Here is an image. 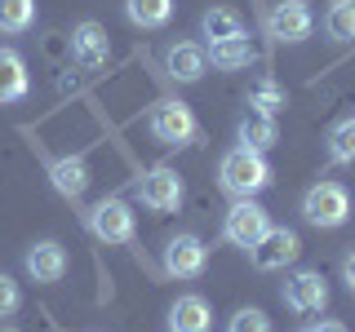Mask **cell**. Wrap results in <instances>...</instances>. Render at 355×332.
<instances>
[{"label": "cell", "instance_id": "cell-7", "mask_svg": "<svg viewBox=\"0 0 355 332\" xmlns=\"http://www.w3.org/2000/svg\"><path fill=\"white\" fill-rule=\"evenodd\" d=\"M284 306L297 310V315H320V310L329 306V284L320 270H297L284 279Z\"/></svg>", "mask_w": 355, "mask_h": 332}, {"label": "cell", "instance_id": "cell-19", "mask_svg": "<svg viewBox=\"0 0 355 332\" xmlns=\"http://www.w3.org/2000/svg\"><path fill=\"white\" fill-rule=\"evenodd\" d=\"M125 14H129L133 27L155 31V27H164V22L173 18V0H125Z\"/></svg>", "mask_w": 355, "mask_h": 332}, {"label": "cell", "instance_id": "cell-22", "mask_svg": "<svg viewBox=\"0 0 355 332\" xmlns=\"http://www.w3.org/2000/svg\"><path fill=\"white\" fill-rule=\"evenodd\" d=\"M36 22V0H0V31L18 36Z\"/></svg>", "mask_w": 355, "mask_h": 332}, {"label": "cell", "instance_id": "cell-10", "mask_svg": "<svg viewBox=\"0 0 355 332\" xmlns=\"http://www.w3.org/2000/svg\"><path fill=\"white\" fill-rule=\"evenodd\" d=\"M71 58L80 71H103L107 58H111V40L107 31L98 27V22H80V27L71 31Z\"/></svg>", "mask_w": 355, "mask_h": 332}, {"label": "cell", "instance_id": "cell-20", "mask_svg": "<svg viewBox=\"0 0 355 332\" xmlns=\"http://www.w3.org/2000/svg\"><path fill=\"white\" fill-rule=\"evenodd\" d=\"M200 27H205L209 44H214V40H231V36H244V18L236 14V9H227V5H214L205 18H200Z\"/></svg>", "mask_w": 355, "mask_h": 332}, {"label": "cell", "instance_id": "cell-13", "mask_svg": "<svg viewBox=\"0 0 355 332\" xmlns=\"http://www.w3.org/2000/svg\"><path fill=\"white\" fill-rule=\"evenodd\" d=\"M205 58L214 62L218 71H244V66L258 62V49L249 44V36H231V40H214Z\"/></svg>", "mask_w": 355, "mask_h": 332}, {"label": "cell", "instance_id": "cell-12", "mask_svg": "<svg viewBox=\"0 0 355 332\" xmlns=\"http://www.w3.org/2000/svg\"><path fill=\"white\" fill-rule=\"evenodd\" d=\"M22 266H27V275L36 284H58L67 275V248L58 239H40L27 248V257H22Z\"/></svg>", "mask_w": 355, "mask_h": 332}, {"label": "cell", "instance_id": "cell-1", "mask_svg": "<svg viewBox=\"0 0 355 332\" xmlns=\"http://www.w3.org/2000/svg\"><path fill=\"white\" fill-rule=\"evenodd\" d=\"M218 182H222V191H227V195L249 199V195H258L262 186H271V164H266V155H262V151L236 147V151L222 155V164H218Z\"/></svg>", "mask_w": 355, "mask_h": 332}, {"label": "cell", "instance_id": "cell-21", "mask_svg": "<svg viewBox=\"0 0 355 332\" xmlns=\"http://www.w3.org/2000/svg\"><path fill=\"white\" fill-rule=\"evenodd\" d=\"M324 31H329V40H338V44L355 40V0H333L329 14H324Z\"/></svg>", "mask_w": 355, "mask_h": 332}, {"label": "cell", "instance_id": "cell-9", "mask_svg": "<svg viewBox=\"0 0 355 332\" xmlns=\"http://www.w3.org/2000/svg\"><path fill=\"white\" fill-rule=\"evenodd\" d=\"M138 195H142L147 208H155V213H173V208L182 204V177H178L169 164H160V169H151L138 182Z\"/></svg>", "mask_w": 355, "mask_h": 332}, {"label": "cell", "instance_id": "cell-25", "mask_svg": "<svg viewBox=\"0 0 355 332\" xmlns=\"http://www.w3.org/2000/svg\"><path fill=\"white\" fill-rule=\"evenodd\" d=\"M227 332H271V319H266L258 306H249V310H236V315H231Z\"/></svg>", "mask_w": 355, "mask_h": 332}, {"label": "cell", "instance_id": "cell-28", "mask_svg": "<svg viewBox=\"0 0 355 332\" xmlns=\"http://www.w3.org/2000/svg\"><path fill=\"white\" fill-rule=\"evenodd\" d=\"M311 332H347V324H338V319H324V324L311 328Z\"/></svg>", "mask_w": 355, "mask_h": 332}, {"label": "cell", "instance_id": "cell-3", "mask_svg": "<svg viewBox=\"0 0 355 332\" xmlns=\"http://www.w3.org/2000/svg\"><path fill=\"white\" fill-rule=\"evenodd\" d=\"M147 129H151L155 142H164V147H187V142L196 138V116H191V107H187V102L164 98V102L151 107Z\"/></svg>", "mask_w": 355, "mask_h": 332}, {"label": "cell", "instance_id": "cell-14", "mask_svg": "<svg viewBox=\"0 0 355 332\" xmlns=\"http://www.w3.org/2000/svg\"><path fill=\"white\" fill-rule=\"evenodd\" d=\"M164 66H169V75H173V80L196 84L200 75H205L209 58H205V49H200V44L182 40V44H169V53H164Z\"/></svg>", "mask_w": 355, "mask_h": 332}, {"label": "cell", "instance_id": "cell-15", "mask_svg": "<svg viewBox=\"0 0 355 332\" xmlns=\"http://www.w3.org/2000/svg\"><path fill=\"white\" fill-rule=\"evenodd\" d=\"M214 328V310L205 297H178L169 310V332H209Z\"/></svg>", "mask_w": 355, "mask_h": 332}, {"label": "cell", "instance_id": "cell-5", "mask_svg": "<svg viewBox=\"0 0 355 332\" xmlns=\"http://www.w3.org/2000/svg\"><path fill=\"white\" fill-rule=\"evenodd\" d=\"M266 230H271V217H266V208H258L253 199H236L227 221H222V239L236 243V248H253Z\"/></svg>", "mask_w": 355, "mask_h": 332}, {"label": "cell", "instance_id": "cell-24", "mask_svg": "<svg viewBox=\"0 0 355 332\" xmlns=\"http://www.w3.org/2000/svg\"><path fill=\"white\" fill-rule=\"evenodd\" d=\"M329 155L338 164H355V120H342L329 133Z\"/></svg>", "mask_w": 355, "mask_h": 332}, {"label": "cell", "instance_id": "cell-8", "mask_svg": "<svg viewBox=\"0 0 355 332\" xmlns=\"http://www.w3.org/2000/svg\"><path fill=\"white\" fill-rule=\"evenodd\" d=\"M297 252H302V239H297V230H288V226H271L266 235L249 248V257L258 270H280V266L288 261H297Z\"/></svg>", "mask_w": 355, "mask_h": 332}, {"label": "cell", "instance_id": "cell-18", "mask_svg": "<svg viewBox=\"0 0 355 332\" xmlns=\"http://www.w3.org/2000/svg\"><path fill=\"white\" fill-rule=\"evenodd\" d=\"M280 142V129H275V116H262V111H249L240 120V147L249 151H271Z\"/></svg>", "mask_w": 355, "mask_h": 332}, {"label": "cell", "instance_id": "cell-26", "mask_svg": "<svg viewBox=\"0 0 355 332\" xmlns=\"http://www.w3.org/2000/svg\"><path fill=\"white\" fill-rule=\"evenodd\" d=\"M18 306H22V293H18V284L9 279V275H0V319H9Z\"/></svg>", "mask_w": 355, "mask_h": 332}, {"label": "cell", "instance_id": "cell-16", "mask_svg": "<svg viewBox=\"0 0 355 332\" xmlns=\"http://www.w3.org/2000/svg\"><path fill=\"white\" fill-rule=\"evenodd\" d=\"M27 89H31V75H27V62H22V53L0 49V107H5V102H18V98H27Z\"/></svg>", "mask_w": 355, "mask_h": 332}, {"label": "cell", "instance_id": "cell-23", "mask_svg": "<svg viewBox=\"0 0 355 332\" xmlns=\"http://www.w3.org/2000/svg\"><path fill=\"white\" fill-rule=\"evenodd\" d=\"M249 107H258L262 116H280V111L288 107V98H284V89H280V84L262 80V84H253V89H249Z\"/></svg>", "mask_w": 355, "mask_h": 332}, {"label": "cell", "instance_id": "cell-6", "mask_svg": "<svg viewBox=\"0 0 355 332\" xmlns=\"http://www.w3.org/2000/svg\"><path fill=\"white\" fill-rule=\"evenodd\" d=\"M311 27H315V18H311L302 0H275L271 14H266V31L280 44H302L311 36Z\"/></svg>", "mask_w": 355, "mask_h": 332}, {"label": "cell", "instance_id": "cell-2", "mask_svg": "<svg viewBox=\"0 0 355 332\" xmlns=\"http://www.w3.org/2000/svg\"><path fill=\"white\" fill-rule=\"evenodd\" d=\"M302 217L311 221V226H342V221L351 217V195H347V186H338V182H315L306 191L302 199Z\"/></svg>", "mask_w": 355, "mask_h": 332}, {"label": "cell", "instance_id": "cell-27", "mask_svg": "<svg viewBox=\"0 0 355 332\" xmlns=\"http://www.w3.org/2000/svg\"><path fill=\"white\" fill-rule=\"evenodd\" d=\"M342 279H347V288H351V293H355V252H351L347 261H342Z\"/></svg>", "mask_w": 355, "mask_h": 332}, {"label": "cell", "instance_id": "cell-4", "mask_svg": "<svg viewBox=\"0 0 355 332\" xmlns=\"http://www.w3.org/2000/svg\"><path fill=\"white\" fill-rule=\"evenodd\" d=\"M85 226L94 230V239L103 243H129L133 239V208L125 204V199H98L94 208L85 213Z\"/></svg>", "mask_w": 355, "mask_h": 332}, {"label": "cell", "instance_id": "cell-17", "mask_svg": "<svg viewBox=\"0 0 355 332\" xmlns=\"http://www.w3.org/2000/svg\"><path fill=\"white\" fill-rule=\"evenodd\" d=\"M49 177H53V186H58L67 199H80L85 186H89V169H85L80 155H62V160H53L49 164Z\"/></svg>", "mask_w": 355, "mask_h": 332}, {"label": "cell", "instance_id": "cell-11", "mask_svg": "<svg viewBox=\"0 0 355 332\" xmlns=\"http://www.w3.org/2000/svg\"><path fill=\"white\" fill-rule=\"evenodd\" d=\"M209 261V248L200 235H178L169 239V248H164V270L173 275V279H196L200 270H205Z\"/></svg>", "mask_w": 355, "mask_h": 332}]
</instances>
